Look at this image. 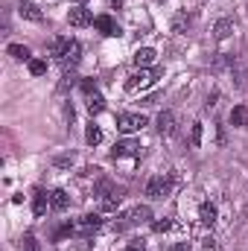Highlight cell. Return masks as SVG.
<instances>
[{
    "instance_id": "cell-1",
    "label": "cell",
    "mask_w": 248,
    "mask_h": 251,
    "mask_svg": "<svg viewBox=\"0 0 248 251\" xmlns=\"http://www.w3.org/2000/svg\"><path fill=\"white\" fill-rule=\"evenodd\" d=\"M161 76H164V67H140L125 79V91H131V94L143 91V88L155 85V79H161Z\"/></svg>"
},
{
    "instance_id": "cell-2",
    "label": "cell",
    "mask_w": 248,
    "mask_h": 251,
    "mask_svg": "<svg viewBox=\"0 0 248 251\" xmlns=\"http://www.w3.org/2000/svg\"><path fill=\"white\" fill-rule=\"evenodd\" d=\"M152 219V210H149V204H134L131 210H125L117 216V222H114V231H125V228H134V225H143V222H149Z\"/></svg>"
},
{
    "instance_id": "cell-3",
    "label": "cell",
    "mask_w": 248,
    "mask_h": 251,
    "mask_svg": "<svg viewBox=\"0 0 248 251\" xmlns=\"http://www.w3.org/2000/svg\"><path fill=\"white\" fill-rule=\"evenodd\" d=\"M97 193H99V210L102 213H114L120 207V201H123V190L108 184V181H99Z\"/></svg>"
},
{
    "instance_id": "cell-4",
    "label": "cell",
    "mask_w": 248,
    "mask_h": 251,
    "mask_svg": "<svg viewBox=\"0 0 248 251\" xmlns=\"http://www.w3.org/2000/svg\"><path fill=\"white\" fill-rule=\"evenodd\" d=\"M173 176H155V178H149V184H146V196L149 199H167L170 193H173Z\"/></svg>"
},
{
    "instance_id": "cell-5",
    "label": "cell",
    "mask_w": 248,
    "mask_h": 251,
    "mask_svg": "<svg viewBox=\"0 0 248 251\" xmlns=\"http://www.w3.org/2000/svg\"><path fill=\"white\" fill-rule=\"evenodd\" d=\"M82 91H85V97H88V111H91V114H99V111L105 108V100H102V94L97 91V85H94L91 79H85V82H82Z\"/></svg>"
},
{
    "instance_id": "cell-6",
    "label": "cell",
    "mask_w": 248,
    "mask_h": 251,
    "mask_svg": "<svg viewBox=\"0 0 248 251\" xmlns=\"http://www.w3.org/2000/svg\"><path fill=\"white\" fill-rule=\"evenodd\" d=\"M143 126H149V120H146L143 114H120V117H117V128H120L123 134H131V131H140Z\"/></svg>"
},
{
    "instance_id": "cell-7",
    "label": "cell",
    "mask_w": 248,
    "mask_h": 251,
    "mask_svg": "<svg viewBox=\"0 0 248 251\" xmlns=\"http://www.w3.org/2000/svg\"><path fill=\"white\" fill-rule=\"evenodd\" d=\"M111 158L114 161H120V158H140V143L137 140H120V143H114Z\"/></svg>"
},
{
    "instance_id": "cell-8",
    "label": "cell",
    "mask_w": 248,
    "mask_h": 251,
    "mask_svg": "<svg viewBox=\"0 0 248 251\" xmlns=\"http://www.w3.org/2000/svg\"><path fill=\"white\" fill-rule=\"evenodd\" d=\"M67 21H70V26H91V24H94V15H91V9H85V6H73V9L67 12Z\"/></svg>"
},
{
    "instance_id": "cell-9",
    "label": "cell",
    "mask_w": 248,
    "mask_h": 251,
    "mask_svg": "<svg viewBox=\"0 0 248 251\" xmlns=\"http://www.w3.org/2000/svg\"><path fill=\"white\" fill-rule=\"evenodd\" d=\"M79 59H82V44L70 38V44H67V50L62 53V59H59V62H62L67 70H73V67L79 64Z\"/></svg>"
},
{
    "instance_id": "cell-10",
    "label": "cell",
    "mask_w": 248,
    "mask_h": 251,
    "mask_svg": "<svg viewBox=\"0 0 248 251\" xmlns=\"http://www.w3.org/2000/svg\"><path fill=\"white\" fill-rule=\"evenodd\" d=\"M102 228V216L99 213H85L79 222H76V231L79 234H94V231H99Z\"/></svg>"
},
{
    "instance_id": "cell-11",
    "label": "cell",
    "mask_w": 248,
    "mask_h": 251,
    "mask_svg": "<svg viewBox=\"0 0 248 251\" xmlns=\"http://www.w3.org/2000/svg\"><path fill=\"white\" fill-rule=\"evenodd\" d=\"M94 26H97L102 35H111V38L120 35V24H117L111 15H99V18H94Z\"/></svg>"
},
{
    "instance_id": "cell-12",
    "label": "cell",
    "mask_w": 248,
    "mask_h": 251,
    "mask_svg": "<svg viewBox=\"0 0 248 251\" xmlns=\"http://www.w3.org/2000/svg\"><path fill=\"white\" fill-rule=\"evenodd\" d=\"M18 12H21V18H26V21H35V24L44 21V12H41L32 0H18Z\"/></svg>"
},
{
    "instance_id": "cell-13",
    "label": "cell",
    "mask_w": 248,
    "mask_h": 251,
    "mask_svg": "<svg viewBox=\"0 0 248 251\" xmlns=\"http://www.w3.org/2000/svg\"><path fill=\"white\" fill-rule=\"evenodd\" d=\"M158 131H161L164 137H173V134H175V114H173V111H161V114H158Z\"/></svg>"
},
{
    "instance_id": "cell-14",
    "label": "cell",
    "mask_w": 248,
    "mask_h": 251,
    "mask_svg": "<svg viewBox=\"0 0 248 251\" xmlns=\"http://www.w3.org/2000/svg\"><path fill=\"white\" fill-rule=\"evenodd\" d=\"M155 59H158V53H155L152 47H140V50H134V56H131L134 67H149V64H155Z\"/></svg>"
},
{
    "instance_id": "cell-15",
    "label": "cell",
    "mask_w": 248,
    "mask_h": 251,
    "mask_svg": "<svg viewBox=\"0 0 248 251\" xmlns=\"http://www.w3.org/2000/svg\"><path fill=\"white\" fill-rule=\"evenodd\" d=\"M47 204H50V196L38 187L32 193V213H35V216H44V213H47Z\"/></svg>"
},
{
    "instance_id": "cell-16",
    "label": "cell",
    "mask_w": 248,
    "mask_h": 251,
    "mask_svg": "<svg viewBox=\"0 0 248 251\" xmlns=\"http://www.w3.org/2000/svg\"><path fill=\"white\" fill-rule=\"evenodd\" d=\"M67 204H70V196H67V190H53L50 193V207L53 210H67Z\"/></svg>"
},
{
    "instance_id": "cell-17",
    "label": "cell",
    "mask_w": 248,
    "mask_h": 251,
    "mask_svg": "<svg viewBox=\"0 0 248 251\" xmlns=\"http://www.w3.org/2000/svg\"><path fill=\"white\" fill-rule=\"evenodd\" d=\"M198 219H201V225H216V207L210 204V201H201V207H198Z\"/></svg>"
},
{
    "instance_id": "cell-18",
    "label": "cell",
    "mask_w": 248,
    "mask_h": 251,
    "mask_svg": "<svg viewBox=\"0 0 248 251\" xmlns=\"http://www.w3.org/2000/svg\"><path fill=\"white\" fill-rule=\"evenodd\" d=\"M231 32H234V21H228V18L216 21V26H213V35H216L219 41H225V38H228Z\"/></svg>"
},
{
    "instance_id": "cell-19",
    "label": "cell",
    "mask_w": 248,
    "mask_h": 251,
    "mask_svg": "<svg viewBox=\"0 0 248 251\" xmlns=\"http://www.w3.org/2000/svg\"><path fill=\"white\" fill-rule=\"evenodd\" d=\"M6 53H9L12 59H18V62H29V47H24V44H9Z\"/></svg>"
},
{
    "instance_id": "cell-20",
    "label": "cell",
    "mask_w": 248,
    "mask_h": 251,
    "mask_svg": "<svg viewBox=\"0 0 248 251\" xmlns=\"http://www.w3.org/2000/svg\"><path fill=\"white\" fill-rule=\"evenodd\" d=\"M246 123H248V111L243 108V105H237V108L231 111V126H237V128H243Z\"/></svg>"
},
{
    "instance_id": "cell-21",
    "label": "cell",
    "mask_w": 248,
    "mask_h": 251,
    "mask_svg": "<svg viewBox=\"0 0 248 251\" xmlns=\"http://www.w3.org/2000/svg\"><path fill=\"white\" fill-rule=\"evenodd\" d=\"M85 140H88V146H97L99 140H102V131H99V126H88V131H85Z\"/></svg>"
},
{
    "instance_id": "cell-22",
    "label": "cell",
    "mask_w": 248,
    "mask_h": 251,
    "mask_svg": "<svg viewBox=\"0 0 248 251\" xmlns=\"http://www.w3.org/2000/svg\"><path fill=\"white\" fill-rule=\"evenodd\" d=\"M29 73L32 76H44L47 73V62L44 59H29Z\"/></svg>"
},
{
    "instance_id": "cell-23",
    "label": "cell",
    "mask_w": 248,
    "mask_h": 251,
    "mask_svg": "<svg viewBox=\"0 0 248 251\" xmlns=\"http://www.w3.org/2000/svg\"><path fill=\"white\" fill-rule=\"evenodd\" d=\"M190 146L193 149L201 146V123H193V128H190Z\"/></svg>"
},
{
    "instance_id": "cell-24",
    "label": "cell",
    "mask_w": 248,
    "mask_h": 251,
    "mask_svg": "<svg viewBox=\"0 0 248 251\" xmlns=\"http://www.w3.org/2000/svg\"><path fill=\"white\" fill-rule=\"evenodd\" d=\"M67 44H70V38H59V41L53 44V59H62V53L67 50Z\"/></svg>"
},
{
    "instance_id": "cell-25",
    "label": "cell",
    "mask_w": 248,
    "mask_h": 251,
    "mask_svg": "<svg viewBox=\"0 0 248 251\" xmlns=\"http://www.w3.org/2000/svg\"><path fill=\"white\" fill-rule=\"evenodd\" d=\"M170 228H173L170 219H155V222H152V231H155V234H164V231H170Z\"/></svg>"
},
{
    "instance_id": "cell-26",
    "label": "cell",
    "mask_w": 248,
    "mask_h": 251,
    "mask_svg": "<svg viewBox=\"0 0 248 251\" xmlns=\"http://www.w3.org/2000/svg\"><path fill=\"white\" fill-rule=\"evenodd\" d=\"M187 24H190V18H187V15H178V18L173 21V29H175V32H181V29H184Z\"/></svg>"
},
{
    "instance_id": "cell-27",
    "label": "cell",
    "mask_w": 248,
    "mask_h": 251,
    "mask_svg": "<svg viewBox=\"0 0 248 251\" xmlns=\"http://www.w3.org/2000/svg\"><path fill=\"white\" fill-rule=\"evenodd\" d=\"M24 251H38V243H35V237H32V234H26V237H24Z\"/></svg>"
},
{
    "instance_id": "cell-28",
    "label": "cell",
    "mask_w": 248,
    "mask_h": 251,
    "mask_svg": "<svg viewBox=\"0 0 248 251\" xmlns=\"http://www.w3.org/2000/svg\"><path fill=\"white\" fill-rule=\"evenodd\" d=\"M125 251H146V246H143V240H131V243L125 246Z\"/></svg>"
},
{
    "instance_id": "cell-29",
    "label": "cell",
    "mask_w": 248,
    "mask_h": 251,
    "mask_svg": "<svg viewBox=\"0 0 248 251\" xmlns=\"http://www.w3.org/2000/svg\"><path fill=\"white\" fill-rule=\"evenodd\" d=\"M170 251H190V243H175Z\"/></svg>"
},
{
    "instance_id": "cell-30",
    "label": "cell",
    "mask_w": 248,
    "mask_h": 251,
    "mask_svg": "<svg viewBox=\"0 0 248 251\" xmlns=\"http://www.w3.org/2000/svg\"><path fill=\"white\" fill-rule=\"evenodd\" d=\"M111 3H117V6H120V0H111Z\"/></svg>"
},
{
    "instance_id": "cell-31",
    "label": "cell",
    "mask_w": 248,
    "mask_h": 251,
    "mask_svg": "<svg viewBox=\"0 0 248 251\" xmlns=\"http://www.w3.org/2000/svg\"><path fill=\"white\" fill-rule=\"evenodd\" d=\"M76 3H79V6H82V3H85V0H76Z\"/></svg>"
}]
</instances>
